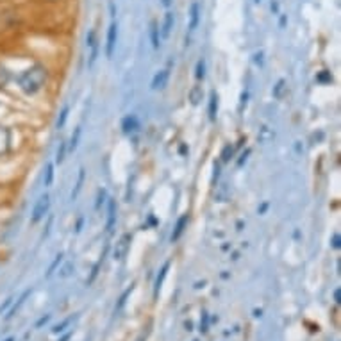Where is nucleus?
Listing matches in <instances>:
<instances>
[{"instance_id": "obj_2", "label": "nucleus", "mask_w": 341, "mask_h": 341, "mask_svg": "<svg viewBox=\"0 0 341 341\" xmlns=\"http://www.w3.org/2000/svg\"><path fill=\"white\" fill-rule=\"evenodd\" d=\"M86 47L89 50V61H87V66H93L98 57V36H96V31L91 29L86 36Z\"/></svg>"}, {"instance_id": "obj_9", "label": "nucleus", "mask_w": 341, "mask_h": 341, "mask_svg": "<svg viewBox=\"0 0 341 341\" xmlns=\"http://www.w3.org/2000/svg\"><path fill=\"white\" fill-rule=\"evenodd\" d=\"M116 223V202L109 200V211H107V223H105V231L111 232L113 225Z\"/></svg>"}, {"instance_id": "obj_11", "label": "nucleus", "mask_w": 341, "mask_h": 341, "mask_svg": "<svg viewBox=\"0 0 341 341\" xmlns=\"http://www.w3.org/2000/svg\"><path fill=\"white\" fill-rule=\"evenodd\" d=\"M216 113H218V95H216V91H213L209 100V118L216 120Z\"/></svg>"}, {"instance_id": "obj_23", "label": "nucleus", "mask_w": 341, "mask_h": 341, "mask_svg": "<svg viewBox=\"0 0 341 341\" xmlns=\"http://www.w3.org/2000/svg\"><path fill=\"white\" fill-rule=\"evenodd\" d=\"M282 89H284V81H279V83H277L275 91H273V95H275L277 98H279V96H280V91H282Z\"/></svg>"}, {"instance_id": "obj_3", "label": "nucleus", "mask_w": 341, "mask_h": 341, "mask_svg": "<svg viewBox=\"0 0 341 341\" xmlns=\"http://www.w3.org/2000/svg\"><path fill=\"white\" fill-rule=\"evenodd\" d=\"M48 209H50V197H48V195H41V197L38 198V202H36L34 209H32V223L40 222L45 214L48 213Z\"/></svg>"}, {"instance_id": "obj_21", "label": "nucleus", "mask_w": 341, "mask_h": 341, "mask_svg": "<svg viewBox=\"0 0 341 341\" xmlns=\"http://www.w3.org/2000/svg\"><path fill=\"white\" fill-rule=\"evenodd\" d=\"M66 118H68V107H65V109L61 111V118L57 120V129H61L63 125H65Z\"/></svg>"}, {"instance_id": "obj_8", "label": "nucleus", "mask_w": 341, "mask_h": 341, "mask_svg": "<svg viewBox=\"0 0 341 341\" xmlns=\"http://www.w3.org/2000/svg\"><path fill=\"white\" fill-rule=\"evenodd\" d=\"M173 23H175V16L171 11H168L167 14H165V22H163V27H161V34L163 38H168L171 32V29H173Z\"/></svg>"}, {"instance_id": "obj_6", "label": "nucleus", "mask_w": 341, "mask_h": 341, "mask_svg": "<svg viewBox=\"0 0 341 341\" xmlns=\"http://www.w3.org/2000/svg\"><path fill=\"white\" fill-rule=\"evenodd\" d=\"M200 23V4L193 2L191 9H189V32H193Z\"/></svg>"}, {"instance_id": "obj_1", "label": "nucleus", "mask_w": 341, "mask_h": 341, "mask_svg": "<svg viewBox=\"0 0 341 341\" xmlns=\"http://www.w3.org/2000/svg\"><path fill=\"white\" fill-rule=\"evenodd\" d=\"M45 83H47V72H45L43 66H32V68L23 72L18 79V86L27 95L38 93L45 86Z\"/></svg>"}, {"instance_id": "obj_19", "label": "nucleus", "mask_w": 341, "mask_h": 341, "mask_svg": "<svg viewBox=\"0 0 341 341\" xmlns=\"http://www.w3.org/2000/svg\"><path fill=\"white\" fill-rule=\"evenodd\" d=\"M197 79H204L206 77V61L204 59H200V61L197 63Z\"/></svg>"}, {"instance_id": "obj_7", "label": "nucleus", "mask_w": 341, "mask_h": 341, "mask_svg": "<svg viewBox=\"0 0 341 341\" xmlns=\"http://www.w3.org/2000/svg\"><path fill=\"white\" fill-rule=\"evenodd\" d=\"M168 77H170L168 70H161L159 74H156V77L152 81V89H165L168 84Z\"/></svg>"}, {"instance_id": "obj_13", "label": "nucleus", "mask_w": 341, "mask_h": 341, "mask_svg": "<svg viewBox=\"0 0 341 341\" xmlns=\"http://www.w3.org/2000/svg\"><path fill=\"white\" fill-rule=\"evenodd\" d=\"M84 177H86V171H84V168H81V170H79V179H77V184H75V189L72 191V195H70L72 200H75V198L79 197L81 188H83V182H84Z\"/></svg>"}, {"instance_id": "obj_18", "label": "nucleus", "mask_w": 341, "mask_h": 341, "mask_svg": "<svg viewBox=\"0 0 341 341\" xmlns=\"http://www.w3.org/2000/svg\"><path fill=\"white\" fill-rule=\"evenodd\" d=\"M189 98H191V104L193 105H197L198 102L202 100V89L198 86H195L191 89V91H189Z\"/></svg>"}, {"instance_id": "obj_10", "label": "nucleus", "mask_w": 341, "mask_h": 341, "mask_svg": "<svg viewBox=\"0 0 341 341\" xmlns=\"http://www.w3.org/2000/svg\"><path fill=\"white\" fill-rule=\"evenodd\" d=\"M188 214H184V216H180L179 222H177V225H175V232L171 234V241H177L180 236H182L184 229H186V225H188Z\"/></svg>"}, {"instance_id": "obj_22", "label": "nucleus", "mask_w": 341, "mask_h": 341, "mask_svg": "<svg viewBox=\"0 0 341 341\" xmlns=\"http://www.w3.org/2000/svg\"><path fill=\"white\" fill-rule=\"evenodd\" d=\"M61 261H63V254H59V256H57V257H56V261L52 262V266H50V270H48V275H50V273H52V271L56 270L57 264H59V262H61Z\"/></svg>"}, {"instance_id": "obj_14", "label": "nucleus", "mask_w": 341, "mask_h": 341, "mask_svg": "<svg viewBox=\"0 0 341 341\" xmlns=\"http://www.w3.org/2000/svg\"><path fill=\"white\" fill-rule=\"evenodd\" d=\"M150 38H152V47L159 48L161 40H159V29H158V23H156V22L150 23Z\"/></svg>"}, {"instance_id": "obj_20", "label": "nucleus", "mask_w": 341, "mask_h": 341, "mask_svg": "<svg viewBox=\"0 0 341 341\" xmlns=\"http://www.w3.org/2000/svg\"><path fill=\"white\" fill-rule=\"evenodd\" d=\"M168 268H170V262H167V264H165V268H163L161 270V275L158 277V282H156V288H161V282H163V279H165V277H167V273H168Z\"/></svg>"}, {"instance_id": "obj_16", "label": "nucleus", "mask_w": 341, "mask_h": 341, "mask_svg": "<svg viewBox=\"0 0 341 341\" xmlns=\"http://www.w3.org/2000/svg\"><path fill=\"white\" fill-rule=\"evenodd\" d=\"M81 127L75 129L74 136H72V140H70V145H68V152H74L75 149H77V143H79V138H81Z\"/></svg>"}, {"instance_id": "obj_17", "label": "nucleus", "mask_w": 341, "mask_h": 341, "mask_svg": "<svg viewBox=\"0 0 341 341\" xmlns=\"http://www.w3.org/2000/svg\"><path fill=\"white\" fill-rule=\"evenodd\" d=\"M54 180V165L52 163H48L47 165V171H45V177H43V182L45 186H50Z\"/></svg>"}, {"instance_id": "obj_4", "label": "nucleus", "mask_w": 341, "mask_h": 341, "mask_svg": "<svg viewBox=\"0 0 341 341\" xmlns=\"http://www.w3.org/2000/svg\"><path fill=\"white\" fill-rule=\"evenodd\" d=\"M116 38H118V25L116 22H113L107 29V41H105V56L109 59L113 57L114 47H116Z\"/></svg>"}, {"instance_id": "obj_15", "label": "nucleus", "mask_w": 341, "mask_h": 341, "mask_svg": "<svg viewBox=\"0 0 341 341\" xmlns=\"http://www.w3.org/2000/svg\"><path fill=\"white\" fill-rule=\"evenodd\" d=\"M66 154H68V143H66V141H61V143H59V149H57V154H56V163L61 165V163L65 161Z\"/></svg>"}, {"instance_id": "obj_5", "label": "nucleus", "mask_w": 341, "mask_h": 341, "mask_svg": "<svg viewBox=\"0 0 341 341\" xmlns=\"http://www.w3.org/2000/svg\"><path fill=\"white\" fill-rule=\"evenodd\" d=\"M129 247H131V234H123L122 238H120V241L116 243V247H114V254L113 257L114 259H123L125 257V254H127Z\"/></svg>"}, {"instance_id": "obj_24", "label": "nucleus", "mask_w": 341, "mask_h": 341, "mask_svg": "<svg viewBox=\"0 0 341 341\" xmlns=\"http://www.w3.org/2000/svg\"><path fill=\"white\" fill-rule=\"evenodd\" d=\"M333 245L336 247V249H340V236H338V234L334 236V243H333Z\"/></svg>"}, {"instance_id": "obj_12", "label": "nucleus", "mask_w": 341, "mask_h": 341, "mask_svg": "<svg viewBox=\"0 0 341 341\" xmlns=\"http://www.w3.org/2000/svg\"><path fill=\"white\" fill-rule=\"evenodd\" d=\"M122 129H123V132H134L136 129H138V120H136V116H127V118L123 120V123H122Z\"/></svg>"}]
</instances>
